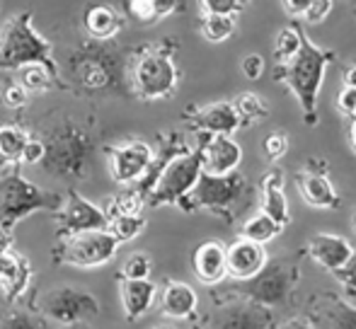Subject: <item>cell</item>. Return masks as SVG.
Masks as SVG:
<instances>
[{
  "label": "cell",
  "mask_w": 356,
  "mask_h": 329,
  "mask_svg": "<svg viewBox=\"0 0 356 329\" xmlns=\"http://www.w3.org/2000/svg\"><path fill=\"white\" fill-rule=\"evenodd\" d=\"M44 143V172L66 182H83L95 169L97 141L88 124L73 119L71 114H54L34 131Z\"/></svg>",
  "instance_id": "obj_1"
},
{
  "label": "cell",
  "mask_w": 356,
  "mask_h": 329,
  "mask_svg": "<svg viewBox=\"0 0 356 329\" xmlns=\"http://www.w3.org/2000/svg\"><path fill=\"white\" fill-rule=\"evenodd\" d=\"M127 61L129 51L117 42H85L75 44L66 53V90H73L85 97L124 92L127 87Z\"/></svg>",
  "instance_id": "obj_2"
},
{
  "label": "cell",
  "mask_w": 356,
  "mask_h": 329,
  "mask_svg": "<svg viewBox=\"0 0 356 329\" xmlns=\"http://www.w3.org/2000/svg\"><path fill=\"white\" fill-rule=\"evenodd\" d=\"M179 42L165 37L158 44H143L129 51L127 61V87L134 97L143 102L170 99L179 87V66L175 53Z\"/></svg>",
  "instance_id": "obj_3"
},
{
  "label": "cell",
  "mask_w": 356,
  "mask_h": 329,
  "mask_svg": "<svg viewBox=\"0 0 356 329\" xmlns=\"http://www.w3.org/2000/svg\"><path fill=\"white\" fill-rule=\"evenodd\" d=\"M334 61L332 49H323L313 44V39L300 34V49L289 63H277L274 68V81L284 83L293 92L296 102L303 114L305 126H318V97L320 87L325 83L327 66Z\"/></svg>",
  "instance_id": "obj_4"
},
{
  "label": "cell",
  "mask_w": 356,
  "mask_h": 329,
  "mask_svg": "<svg viewBox=\"0 0 356 329\" xmlns=\"http://www.w3.org/2000/svg\"><path fill=\"white\" fill-rule=\"evenodd\" d=\"M61 206V194L29 182L19 172V164H3L0 169V233L13 235L15 226L27 216L37 211L56 213Z\"/></svg>",
  "instance_id": "obj_5"
},
{
  "label": "cell",
  "mask_w": 356,
  "mask_h": 329,
  "mask_svg": "<svg viewBox=\"0 0 356 329\" xmlns=\"http://www.w3.org/2000/svg\"><path fill=\"white\" fill-rule=\"evenodd\" d=\"M29 63H42L58 76L54 44L34 29V15L29 10H22V12H15L0 29V68L17 71Z\"/></svg>",
  "instance_id": "obj_6"
},
{
  "label": "cell",
  "mask_w": 356,
  "mask_h": 329,
  "mask_svg": "<svg viewBox=\"0 0 356 329\" xmlns=\"http://www.w3.org/2000/svg\"><path fill=\"white\" fill-rule=\"evenodd\" d=\"M250 184L240 172L230 174H207L202 172L192 192L177 203L182 213H197V211H211L216 216L233 218L240 203L248 199Z\"/></svg>",
  "instance_id": "obj_7"
},
{
  "label": "cell",
  "mask_w": 356,
  "mask_h": 329,
  "mask_svg": "<svg viewBox=\"0 0 356 329\" xmlns=\"http://www.w3.org/2000/svg\"><path fill=\"white\" fill-rule=\"evenodd\" d=\"M202 174V158L197 148H189L182 155H175L172 160L163 167L160 177L155 179L153 189L145 196V206L160 208V206H177L197 184Z\"/></svg>",
  "instance_id": "obj_8"
},
{
  "label": "cell",
  "mask_w": 356,
  "mask_h": 329,
  "mask_svg": "<svg viewBox=\"0 0 356 329\" xmlns=\"http://www.w3.org/2000/svg\"><path fill=\"white\" fill-rule=\"evenodd\" d=\"M39 315L58 322V325H78L99 317L102 303L90 288L83 286H56L42 293L37 301Z\"/></svg>",
  "instance_id": "obj_9"
},
{
  "label": "cell",
  "mask_w": 356,
  "mask_h": 329,
  "mask_svg": "<svg viewBox=\"0 0 356 329\" xmlns=\"http://www.w3.org/2000/svg\"><path fill=\"white\" fill-rule=\"evenodd\" d=\"M117 249L119 242L107 230H92L58 240V245L51 252V259L56 264H66L73 269H99L107 262H112Z\"/></svg>",
  "instance_id": "obj_10"
},
{
  "label": "cell",
  "mask_w": 356,
  "mask_h": 329,
  "mask_svg": "<svg viewBox=\"0 0 356 329\" xmlns=\"http://www.w3.org/2000/svg\"><path fill=\"white\" fill-rule=\"evenodd\" d=\"M298 281V267L289 259H274L267 262V267L252 276L250 281H240L238 298H248L252 303H259L264 307H277L289 298Z\"/></svg>",
  "instance_id": "obj_11"
},
{
  "label": "cell",
  "mask_w": 356,
  "mask_h": 329,
  "mask_svg": "<svg viewBox=\"0 0 356 329\" xmlns=\"http://www.w3.org/2000/svg\"><path fill=\"white\" fill-rule=\"evenodd\" d=\"M56 221V237L80 235V233H92V230H107V216L104 211L92 203L90 199H85L83 194H78L75 189H68L66 201L56 213H51Z\"/></svg>",
  "instance_id": "obj_12"
},
{
  "label": "cell",
  "mask_w": 356,
  "mask_h": 329,
  "mask_svg": "<svg viewBox=\"0 0 356 329\" xmlns=\"http://www.w3.org/2000/svg\"><path fill=\"white\" fill-rule=\"evenodd\" d=\"M104 155L109 162V174L117 184H136L153 162V146L143 138H129V141L104 146Z\"/></svg>",
  "instance_id": "obj_13"
},
{
  "label": "cell",
  "mask_w": 356,
  "mask_h": 329,
  "mask_svg": "<svg viewBox=\"0 0 356 329\" xmlns=\"http://www.w3.org/2000/svg\"><path fill=\"white\" fill-rule=\"evenodd\" d=\"M272 307H264L248 298H235V301L216 307L204 329H272Z\"/></svg>",
  "instance_id": "obj_14"
},
{
  "label": "cell",
  "mask_w": 356,
  "mask_h": 329,
  "mask_svg": "<svg viewBox=\"0 0 356 329\" xmlns=\"http://www.w3.org/2000/svg\"><path fill=\"white\" fill-rule=\"evenodd\" d=\"M197 151L202 158V172L230 174L243 162V148L233 136H209L197 133Z\"/></svg>",
  "instance_id": "obj_15"
},
{
  "label": "cell",
  "mask_w": 356,
  "mask_h": 329,
  "mask_svg": "<svg viewBox=\"0 0 356 329\" xmlns=\"http://www.w3.org/2000/svg\"><path fill=\"white\" fill-rule=\"evenodd\" d=\"M305 322L313 329H356V307L332 293H318L308 301Z\"/></svg>",
  "instance_id": "obj_16"
},
{
  "label": "cell",
  "mask_w": 356,
  "mask_h": 329,
  "mask_svg": "<svg viewBox=\"0 0 356 329\" xmlns=\"http://www.w3.org/2000/svg\"><path fill=\"white\" fill-rule=\"evenodd\" d=\"M184 124L194 133H209V136H233L240 126V119L230 102H211L202 107H192L184 112Z\"/></svg>",
  "instance_id": "obj_17"
},
{
  "label": "cell",
  "mask_w": 356,
  "mask_h": 329,
  "mask_svg": "<svg viewBox=\"0 0 356 329\" xmlns=\"http://www.w3.org/2000/svg\"><path fill=\"white\" fill-rule=\"evenodd\" d=\"M269 257L264 245L250 242L245 237H238L233 245L225 247V271L235 281H250L252 276H257L264 267H267Z\"/></svg>",
  "instance_id": "obj_18"
},
{
  "label": "cell",
  "mask_w": 356,
  "mask_h": 329,
  "mask_svg": "<svg viewBox=\"0 0 356 329\" xmlns=\"http://www.w3.org/2000/svg\"><path fill=\"white\" fill-rule=\"evenodd\" d=\"M83 29L92 42H114L124 29V15L114 5L90 3L83 10Z\"/></svg>",
  "instance_id": "obj_19"
},
{
  "label": "cell",
  "mask_w": 356,
  "mask_h": 329,
  "mask_svg": "<svg viewBox=\"0 0 356 329\" xmlns=\"http://www.w3.org/2000/svg\"><path fill=\"white\" fill-rule=\"evenodd\" d=\"M296 187H298V192H300V199L313 208H337L339 203H342L332 179L325 174V167L303 169V172L296 177Z\"/></svg>",
  "instance_id": "obj_20"
},
{
  "label": "cell",
  "mask_w": 356,
  "mask_h": 329,
  "mask_svg": "<svg viewBox=\"0 0 356 329\" xmlns=\"http://www.w3.org/2000/svg\"><path fill=\"white\" fill-rule=\"evenodd\" d=\"M29 278H32V267H29V259L22 254L0 252V286L5 291V303L13 305L15 301L27 293Z\"/></svg>",
  "instance_id": "obj_21"
},
{
  "label": "cell",
  "mask_w": 356,
  "mask_h": 329,
  "mask_svg": "<svg viewBox=\"0 0 356 329\" xmlns=\"http://www.w3.org/2000/svg\"><path fill=\"white\" fill-rule=\"evenodd\" d=\"M354 247L349 245L347 237L332 235V233H318L308 240V257L313 259L318 267L327 269V271H337L349 257H352Z\"/></svg>",
  "instance_id": "obj_22"
},
{
  "label": "cell",
  "mask_w": 356,
  "mask_h": 329,
  "mask_svg": "<svg viewBox=\"0 0 356 329\" xmlns=\"http://www.w3.org/2000/svg\"><path fill=\"white\" fill-rule=\"evenodd\" d=\"M192 269L194 276L204 283V286H216L220 283L228 271H225V245L218 240L202 242L192 254Z\"/></svg>",
  "instance_id": "obj_23"
},
{
  "label": "cell",
  "mask_w": 356,
  "mask_h": 329,
  "mask_svg": "<svg viewBox=\"0 0 356 329\" xmlns=\"http://www.w3.org/2000/svg\"><path fill=\"white\" fill-rule=\"evenodd\" d=\"M199 298L189 283L168 281L160 293V312L170 320H189L197 312Z\"/></svg>",
  "instance_id": "obj_24"
},
{
  "label": "cell",
  "mask_w": 356,
  "mask_h": 329,
  "mask_svg": "<svg viewBox=\"0 0 356 329\" xmlns=\"http://www.w3.org/2000/svg\"><path fill=\"white\" fill-rule=\"evenodd\" d=\"M119 296H122L127 320L136 322L153 307L158 288H155V283L150 278H143V281H127V278H122L119 281Z\"/></svg>",
  "instance_id": "obj_25"
},
{
  "label": "cell",
  "mask_w": 356,
  "mask_h": 329,
  "mask_svg": "<svg viewBox=\"0 0 356 329\" xmlns=\"http://www.w3.org/2000/svg\"><path fill=\"white\" fill-rule=\"evenodd\" d=\"M262 213H267L282 228L291 223L289 199L284 194V174L279 169L267 172V177L262 179Z\"/></svg>",
  "instance_id": "obj_26"
},
{
  "label": "cell",
  "mask_w": 356,
  "mask_h": 329,
  "mask_svg": "<svg viewBox=\"0 0 356 329\" xmlns=\"http://www.w3.org/2000/svg\"><path fill=\"white\" fill-rule=\"evenodd\" d=\"M29 136L32 133L22 124H0V167L22 162V151Z\"/></svg>",
  "instance_id": "obj_27"
},
{
  "label": "cell",
  "mask_w": 356,
  "mask_h": 329,
  "mask_svg": "<svg viewBox=\"0 0 356 329\" xmlns=\"http://www.w3.org/2000/svg\"><path fill=\"white\" fill-rule=\"evenodd\" d=\"M17 83L22 85L29 94L49 92V90H54V87L66 90V85H63L61 78H58L54 71H49L47 66H42V63H29V66L17 68Z\"/></svg>",
  "instance_id": "obj_28"
},
{
  "label": "cell",
  "mask_w": 356,
  "mask_h": 329,
  "mask_svg": "<svg viewBox=\"0 0 356 329\" xmlns=\"http://www.w3.org/2000/svg\"><path fill=\"white\" fill-rule=\"evenodd\" d=\"M233 109L240 119V126H254L257 121H262L264 117L269 114V107L257 92H238L235 94L233 102Z\"/></svg>",
  "instance_id": "obj_29"
},
{
  "label": "cell",
  "mask_w": 356,
  "mask_h": 329,
  "mask_svg": "<svg viewBox=\"0 0 356 329\" xmlns=\"http://www.w3.org/2000/svg\"><path fill=\"white\" fill-rule=\"evenodd\" d=\"M279 233H282V226L274 223L267 213L259 211L243 223V233H240V237H245V240H250V242H257V245H267V242H272Z\"/></svg>",
  "instance_id": "obj_30"
},
{
  "label": "cell",
  "mask_w": 356,
  "mask_h": 329,
  "mask_svg": "<svg viewBox=\"0 0 356 329\" xmlns=\"http://www.w3.org/2000/svg\"><path fill=\"white\" fill-rule=\"evenodd\" d=\"M145 226H148V221H145L143 213H138V216L119 213V216H114L112 221L107 223V233L119 242V245H124V242L136 240V237L145 230Z\"/></svg>",
  "instance_id": "obj_31"
},
{
  "label": "cell",
  "mask_w": 356,
  "mask_h": 329,
  "mask_svg": "<svg viewBox=\"0 0 356 329\" xmlns=\"http://www.w3.org/2000/svg\"><path fill=\"white\" fill-rule=\"evenodd\" d=\"M300 34H303V22H298V19H293L291 24L279 29L277 39H274V58H277V63H289L298 53Z\"/></svg>",
  "instance_id": "obj_32"
},
{
  "label": "cell",
  "mask_w": 356,
  "mask_h": 329,
  "mask_svg": "<svg viewBox=\"0 0 356 329\" xmlns=\"http://www.w3.org/2000/svg\"><path fill=\"white\" fill-rule=\"evenodd\" d=\"M199 32H202V37L207 42L223 44L233 37L235 17H230V15H204L202 24H199Z\"/></svg>",
  "instance_id": "obj_33"
},
{
  "label": "cell",
  "mask_w": 356,
  "mask_h": 329,
  "mask_svg": "<svg viewBox=\"0 0 356 329\" xmlns=\"http://www.w3.org/2000/svg\"><path fill=\"white\" fill-rule=\"evenodd\" d=\"M122 15H124V19H131L138 27L158 24L155 0H122Z\"/></svg>",
  "instance_id": "obj_34"
},
{
  "label": "cell",
  "mask_w": 356,
  "mask_h": 329,
  "mask_svg": "<svg viewBox=\"0 0 356 329\" xmlns=\"http://www.w3.org/2000/svg\"><path fill=\"white\" fill-rule=\"evenodd\" d=\"M150 271H153V259L145 252H134L131 257L124 262L122 271H119V278H127V281H143V278H150Z\"/></svg>",
  "instance_id": "obj_35"
},
{
  "label": "cell",
  "mask_w": 356,
  "mask_h": 329,
  "mask_svg": "<svg viewBox=\"0 0 356 329\" xmlns=\"http://www.w3.org/2000/svg\"><path fill=\"white\" fill-rule=\"evenodd\" d=\"M0 99H3V107L17 112V109H24L29 104V92L17 81H10L0 92Z\"/></svg>",
  "instance_id": "obj_36"
},
{
  "label": "cell",
  "mask_w": 356,
  "mask_h": 329,
  "mask_svg": "<svg viewBox=\"0 0 356 329\" xmlns=\"http://www.w3.org/2000/svg\"><path fill=\"white\" fill-rule=\"evenodd\" d=\"M0 329H44V320L27 310H13L5 315Z\"/></svg>",
  "instance_id": "obj_37"
},
{
  "label": "cell",
  "mask_w": 356,
  "mask_h": 329,
  "mask_svg": "<svg viewBox=\"0 0 356 329\" xmlns=\"http://www.w3.org/2000/svg\"><path fill=\"white\" fill-rule=\"evenodd\" d=\"M264 153L272 162L282 160V158L289 153V133L286 131H272L267 138H264Z\"/></svg>",
  "instance_id": "obj_38"
},
{
  "label": "cell",
  "mask_w": 356,
  "mask_h": 329,
  "mask_svg": "<svg viewBox=\"0 0 356 329\" xmlns=\"http://www.w3.org/2000/svg\"><path fill=\"white\" fill-rule=\"evenodd\" d=\"M204 15H230V17H238L243 12V5L238 0H199Z\"/></svg>",
  "instance_id": "obj_39"
},
{
  "label": "cell",
  "mask_w": 356,
  "mask_h": 329,
  "mask_svg": "<svg viewBox=\"0 0 356 329\" xmlns=\"http://www.w3.org/2000/svg\"><path fill=\"white\" fill-rule=\"evenodd\" d=\"M264 68H267V63H264V56H259V53H248L240 61V71H243V76L248 81H259L264 76Z\"/></svg>",
  "instance_id": "obj_40"
},
{
  "label": "cell",
  "mask_w": 356,
  "mask_h": 329,
  "mask_svg": "<svg viewBox=\"0 0 356 329\" xmlns=\"http://www.w3.org/2000/svg\"><path fill=\"white\" fill-rule=\"evenodd\" d=\"M332 5H334V0H313L310 8H308V12H305L298 22H308V24L323 22V19H327L330 12H332Z\"/></svg>",
  "instance_id": "obj_41"
},
{
  "label": "cell",
  "mask_w": 356,
  "mask_h": 329,
  "mask_svg": "<svg viewBox=\"0 0 356 329\" xmlns=\"http://www.w3.org/2000/svg\"><path fill=\"white\" fill-rule=\"evenodd\" d=\"M334 278H337L347 291L356 293V249L352 252V257H349L347 262L334 271Z\"/></svg>",
  "instance_id": "obj_42"
},
{
  "label": "cell",
  "mask_w": 356,
  "mask_h": 329,
  "mask_svg": "<svg viewBox=\"0 0 356 329\" xmlns=\"http://www.w3.org/2000/svg\"><path fill=\"white\" fill-rule=\"evenodd\" d=\"M44 160V143H42V138L39 136H29V141H27V146H24V151H22V162L24 164H39Z\"/></svg>",
  "instance_id": "obj_43"
},
{
  "label": "cell",
  "mask_w": 356,
  "mask_h": 329,
  "mask_svg": "<svg viewBox=\"0 0 356 329\" xmlns=\"http://www.w3.org/2000/svg\"><path fill=\"white\" fill-rule=\"evenodd\" d=\"M337 109L347 117H356V87H342L337 94Z\"/></svg>",
  "instance_id": "obj_44"
},
{
  "label": "cell",
  "mask_w": 356,
  "mask_h": 329,
  "mask_svg": "<svg viewBox=\"0 0 356 329\" xmlns=\"http://www.w3.org/2000/svg\"><path fill=\"white\" fill-rule=\"evenodd\" d=\"M182 10V0H155V15H158V22L170 15L179 12Z\"/></svg>",
  "instance_id": "obj_45"
},
{
  "label": "cell",
  "mask_w": 356,
  "mask_h": 329,
  "mask_svg": "<svg viewBox=\"0 0 356 329\" xmlns=\"http://www.w3.org/2000/svg\"><path fill=\"white\" fill-rule=\"evenodd\" d=\"M310 3H313V0H282L284 10H286V12H289L293 19H300V17H303V15L308 12Z\"/></svg>",
  "instance_id": "obj_46"
},
{
  "label": "cell",
  "mask_w": 356,
  "mask_h": 329,
  "mask_svg": "<svg viewBox=\"0 0 356 329\" xmlns=\"http://www.w3.org/2000/svg\"><path fill=\"white\" fill-rule=\"evenodd\" d=\"M277 329H313L305 322V317H293V320H289V322H284L282 327H277Z\"/></svg>",
  "instance_id": "obj_47"
},
{
  "label": "cell",
  "mask_w": 356,
  "mask_h": 329,
  "mask_svg": "<svg viewBox=\"0 0 356 329\" xmlns=\"http://www.w3.org/2000/svg\"><path fill=\"white\" fill-rule=\"evenodd\" d=\"M344 87H356V63L344 71Z\"/></svg>",
  "instance_id": "obj_48"
},
{
  "label": "cell",
  "mask_w": 356,
  "mask_h": 329,
  "mask_svg": "<svg viewBox=\"0 0 356 329\" xmlns=\"http://www.w3.org/2000/svg\"><path fill=\"white\" fill-rule=\"evenodd\" d=\"M13 249V235L10 233H0V252H10Z\"/></svg>",
  "instance_id": "obj_49"
},
{
  "label": "cell",
  "mask_w": 356,
  "mask_h": 329,
  "mask_svg": "<svg viewBox=\"0 0 356 329\" xmlns=\"http://www.w3.org/2000/svg\"><path fill=\"white\" fill-rule=\"evenodd\" d=\"M349 141H352V148L356 151V119L352 121V131H349Z\"/></svg>",
  "instance_id": "obj_50"
},
{
  "label": "cell",
  "mask_w": 356,
  "mask_h": 329,
  "mask_svg": "<svg viewBox=\"0 0 356 329\" xmlns=\"http://www.w3.org/2000/svg\"><path fill=\"white\" fill-rule=\"evenodd\" d=\"M61 329H90L88 322H78V325H61Z\"/></svg>",
  "instance_id": "obj_51"
},
{
  "label": "cell",
  "mask_w": 356,
  "mask_h": 329,
  "mask_svg": "<svg viewBox=\"0 0 356 329\" xmlns=\"http://www.w3.org/2000/svg\"><path fill=\"white\" fill-rule=\"evenodd\" d=\"M352 226H354V233H356V206H354V216H352Z\"/></svg>",
  "instance_id": "obj_52"
},
{
  "label": "cell",
  "mask_w": 356,
  "mask_h": 329,
  "mask_svg": "<svg viewBox=\"0 0 356 329\" xmlns=\"http://www.w3.org/2000/svg\"><path fill=\"white\" fill-rule=\"evenodd\" d=\"M238 3H240V5H243V8H245V5H248V3H252V0H238Z\"/></svg>",
  "instance_id": "obj_53"
},
{
  "label": "cell",
  "mask_w": 356,
  "mask_h": 329,
  "mask_svg": "<svg viewBox=\"0 0 356 329\" xmlns=\"http://www.w3.org/2000/svg\"><path fill=\"white\" fill-rule=\"evenodd\" d=\"M3 109H5V107H3V99H0V117H3Z\"/></svg>",
  "instance_id": "obj_54"
},
{
  "label": "cell",
  "mask_w": 356,
  "mask_h": 329,
  "mask_svg": "<svg viewBox=\"0 0 356 329\" xmlns=\"http://www.w3.org/2000/svg\"><path fill=\"white\" fill-rule=\"evenodd\" d=\"M153 329H172V327H165V325H160V327H153Z\"/></svg>",
  "instance_id": "obj_55"
},
{
  "label": "cell",
  "mask_w": 356,
  "mask_h": 329,
  "mask_svg": "<svg viewBox=\"0 0 356 329\" xmlns=\"http://www.w3.org/2000/svg\"><path fill=\"white\" fill-rule=\"evenodd\" d=\"M347 3H352V5H356V0H347Z\"/></svg>",
  "instance_id": "obj_56"
},
{
  "label": "cell",
  "mask_w": 356,
  "mask_h": 329,
  "mask_svg": "<svg viewBox=\"0 0 356 329\" xmlns=\"http://www.w3.org/2000/svg\"><path fill=\"white\" fill-rule=\"evenodd\" d=\"M354 15H356V5H354Z\"/></svg>",
  "instance_id": "obj_57"
},
{
  "label": "cell",
  "mask_w": 356,
  "mask_h": 329,
  "mask_svg": "<svg viewBox=\"0 0 356 329\" xmlns=\"http://www.w3.org/2000/svg\"><path fill=\"white\" fill-rule=\"evenodd\" d=\"M194 329H202V327H194Z\"/></svg>",
  "instance_id": "obj_58"
}]
</instances>
